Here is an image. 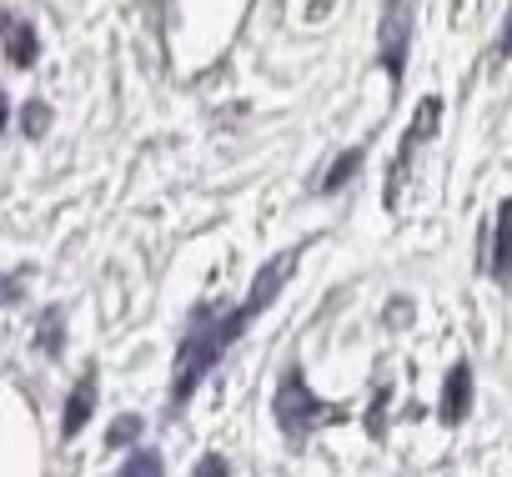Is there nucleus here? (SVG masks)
<instances>
[{
  "label": "nucleus",
  "instance_id": "3",
  "mask_svg": "<svg viewBox=\"0 0 512 477\" xmlns=\"http://www.w3.org/2000/svg\"><path fill=\"white\" fill-rule=\"evenodd\" d=\"M412 26H417V0H382V21H377V61H382V71H387L392 86H402V76H407Z\"/></svg>",
  "mask_w": 512,
  "mask_h": 477
},
{
  "label": "nucleus",
  "instance_id": "9",
  "mask_svg": "<svg viewBox=\"0 0 512 477\" xmlns=\"http://www.w3.org/2000/svg\"><path fill=\"white\" fill-rule=\"evenodd\" d=\"M36 347H41L46 357H61V347H66V312H61V307H46V312H41Z\"/></svg>",
  "mask_w": 512,
  "mask_h": 477
},
{
  "label": "nucleus",
  "instance_id": "6",
  "mask_svg": "<svg viewBox=\"0 0 512 477\" xmlns=\"http://www.w3.org/2000/svg\"><path fill=\"white\" fill-rule=\"evenodd\" d=\"M36 56H41V31L11 11V16H6V61H11L16 71H31Z\"/></svg>",
  "mask_w": 512,
  "mask_h": 477
},
{
  "label": "nucleus",
  "instance_id": "1",
  "mask_svg": "<svg viewBox=\"0 0 512 477\" xmlns=\"http://www.w3.org/2000/svg\"><path fill=\"white\" fill-rule=\"evenodd\" d=\"M297 257H302L297 247L282 252V257H272L262 272H256L246 302H206V307L191 312V322H186V332H181V347H176V367H171V402H176V407H186V402L196 397V387L216 372L221 352H226L256 317H262V307H272V297L287 287Z\"/></svg>",
  "mask_w": 512,
  "mask_h": 477
},
{
  "label": "nucleus",
  "instance_id": "12",
  "mask_svg": "<svg viewBox=\"0 0 512 477\" xmlns=\"http://www.w3.org/2000/svg\"><path fill=\"white\" fill-rule=\"evenodd\" d=\"M121 477H166V462H161V452L141 447V452H131V462L121 467Z\"/></svg>",
  "mask_w": 512,
  "mask_h": 477
},
{
  "label": "nucleus",
  "instance_id": "7",
  "mask_svg": "<svg viewBox=\"0 0 512 477\" xmlns=\"http://www.w3.org/2000/svg\"><path fill=\"white\" fill-rule=\"evenodd\" d=\"M487 277L497 287L512 282V196L497 206V236H492V257H487Z\"/></svg>",
  "mask_w": 512,
  "mask_h": 477
},
{
  "label": "nucleus",
  "instance_id": "10",
  "mask_svg": "<svg viewBox=\"0 0 512 477\" xmlns=\"http://www.w3.org/2000/svg\"><path fill=\"white\" fill-rule=\"evenodd\" d=\"M21 131H26L31 141H41V136L51 131V106H46V101H26V106H21Z\"/></svg>",
  "mask_w": 512,
  "mask_h": 477
},
{
  "label": "nucleus",
  "instance_id": "2",
  "mask_svg": "<svg viewBox=\"0 0 512 477\" xmlns=\"http://www.w3.org/2000/svg\"><path fill=\"white\" fill-rule=\"evenodd\" d=\"M272 412H277V427L287 432V442H292V447H302V442H307V432H317L322 422H337V417H342V407L322 402V397L307 387V377H302V367H297V362L282 372L277 397H272Z\"/></svg>",
  "mask_w": 512,
  "mask_h": 477
},
{
  "label": "nucleus",
  "instance_id": "8",
  "mask_svg": "<svg viewBox=\"0 0 512 477\" xmlns=\"http://www.w3.org/2000/svg\"><path fill=\"white\" fill-rule=\"evenodd\" d=\"M96 397H101V392H96V372H86V377L71 387V397H66V412H61V437H66V442H71V437H76V432L91 422V412H96Z\"/></svg>",
  "mask_w": 512,
  "mask_h": 477
},
{
  "label": "nucleus",
  "instance_id": "14",
  "mask_svg": "<svg viewBox=\"0 0 512 477\" xmlns=\"http://www.w3.org/2000/svg\"><path fill=\"white\" fill-rule=\"evenodd\" d=\"M191 477H231V467H226V457H221V452H206V457L191 467Z\"/></svg>",
  "mask_w": 512,
  "mask_h": 477
},
{
  "label": "nucleus",
  "instance_id": "11",
  "mask_svg": "<svg viewBox=\"0 0 512 477\" xmlns=\"http://www.w3.org/2000/svg\"><path fill=\"white\" fill-rule=\"evenodd\" d=\"M357 166H362V151H342V161L322 176V191H327V196H332V191H342V186L357 176Z\"/></svg>",
  "mask_w": 512,
  "mask_h": 477
},
{
  "label": "nucleus",
  "instance_id": "13",
  "mask_svg": "<svg viewBox=\"0 0 512 477\" xmlns=\"http://www.w3.org/2000/svg\"><path fill=\"white\" fill-rule=\"evenodd\" d=\"M141 427H146V422H141L136 412L116 417V422H111V432H106V447H131V442L141 437Z\"/></svg>",
  "mask_w": 512,
  "mask_h": 477
},
{
  "label": "nucleus",
  "instance_id": "5",
  "mask_svg": "<svg viewBox=\"0 0 512 477\" xmlns=\"http://www.w3.org/2000/svg\"><path fill=\"white\" fill-rule=\"evenodd\" d=\"M467 412H472V367H467V362H457V367L447 372V387H442L437 417H442L447 427H457Z\"/></svg>",
  "mask_w": 512,
  "mask_h": 477
},
{
  "label": "nucleus",
  "instance_id": "4",
  "mask_svg": "<svg viewBox=\"0 0 512 477\" xmlns=\"http://www.w3.org/2000/svg\"><path fill=\"white\" fill-rule=\"evenodd\" d=\"M437 121H442V101H437V96H422V101H417V116H412V126H407V136H402V146H397V156H392V171H387V201H397L402 171H407L412 151L437 131Z\"/></svg>",
  "mask_w": 512,
  "mask_h": 477
},
{
  "label": "nucleus",
  "instance_id": "15",
  "mask_svg": "<svg viewBox=\"0 0 512 477\" xmlns=\"http://www.w3.org/2000/svg\"><path fill=\"white\" fill-rule=\"evenodd\" d=\"M497 56H512V11L502 21V36H497Z\"/></svg>",
  "mask_w": 512,
  "mask_h": 477
}]
</instances>
